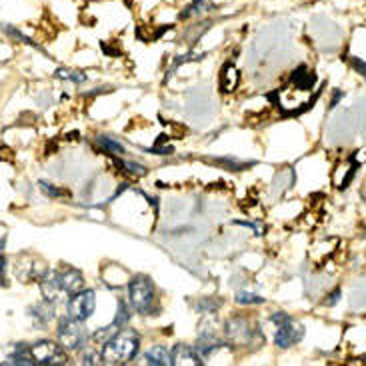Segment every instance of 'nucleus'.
<instances>
[{
  "mask_svg": "<svg viewBox=\"0 0 366 366\" xmlns=\"http://www.w3.org/2000/svg\"><path fill=\"white\" fill-rule=\"evenodd\" d=\"M4 32H6L8 36L16 38L19 43H24V45H28V46H34V48H41V46L36 45V43H32V41H30L28 36H24L21 30H16V28H12V26H4Z\"/></svg>",
  "mask_w": 366,
  "mask_h": 366,
  "instance_id": "26",
  "label": "nucleus"
},
{
  "mask_svg": "<svg viewBox=\"0 0 366 366\" xmlns=\"http://www.w3.org/2000/svg\"><path fill=\"white\" fill-rule=\"evenodd\" d=\"M302 339H304V326L298 321H295V319H290L288 322L276 326L275 344L278 348H282V350L295 346V344L300 343Z\"/></svg>",
  "mask_w": 366,
  "mask_h": 366,
  "instance_id": "7",
  "label": "nucleus"
},
{
  "mask_svg": "<svg viewBox=\"0 0 366 366\" xmlns=\"http://www.w3.org/2000/svg\"><path fill=\"white\" fill-rule=\"evenodd\" d=\"M128 293V302L133 306V310L138 314H159L161 312V304L157 297V288L155 282L146 275H135L128 280L126 286Z\"/></svg>",
  "mask_w": 366,
  "mask_h": 366,
  "instance_id": "2",
  "label": "nucleus"
},
{
  "mask_svg": "<svg viewBox=\"0 0 366 366\" xmlns=\"http://www.w3.org/2000/svg\"><path fill=\"white\" fill-rule=\"evenodd\" d=\"M214 164H220L225 166L227 170H234V172H240V170H247L249 166H254V162H240L236 159H230V157H222V159H214Z\"/></svg>",
  "mask_w": 366,
  "mask_h": 366,
  "instance_id": "22",
  "label": "nucleus"
},
{
  "mask_svg": "<svg viewBox=\"0 0 366 366\" xmlns=\"http://www.w3.org/2000/svg\"><path fill=\"white\" fill-rule=\"evenodd\" d=\"M363 361H365V363H366V356H365V358H363Z\"/></svg>",
  "mask_w": 366,
  "mask_h": 366,
  "instance_id": "31",
  "label": "nucleus"
},
{
  "mask_svg": "<svg viewBox=\"0 0 366 366\" xmlns=\"http://www.w3.org/2000/svg\"><path fill=\"white\" fill-rule=\"evenodd\" d=\"M56 341L62 344L69 352L82 350L91 341L89 330L84 328V322L76 321L72 317H62L56 322Z\"/></svg>",
  "mask_w": 366,
  "mask_h": 366,
  "instance_id": "3",
  "label": "nucleus"
},
{
  "mask_svg": "<svg viewBox=\"0 0 366 366\" xmlns=\"http://www.w3.org/2000/svg\"><path fill=\"white\" fill-rule=\"evenodd\" d=\"M350 65H352V69L356 70L363 78L366 80V62L365 60H361V58H356V56H352L350 58Z\"/></svg>",
  "mask_w": 366,
  "mask_h": 366,
  "instance_id": "28",
  "label": "nucleus"
},
{
  "mask_svg": "<svg viewBox=\"0 0 366 366\" xmlns=\"http://www.w3.org/2000/svg\"><path fill=\"white\" fill-rule=\"evenodd\" d=\"M214 6L208 2V0H194L192 4H188L186 6V10H183L181 12V19H190V16H201V14H205V12H208V10H212Z\"/></svg>",
  "mask_w": 366,
  "mask_h": 366,
  "instance_id": "20",
  "label": "nucleus"
},
{
  "mask_svg": "<svg viewBox=\"0 0 366 366\" xmlns=\"http://www.w3.org/2000/svg\"><path fill=\"white\" fill-rule=\"evenodd\" d=\"M144 358H146V365L150 366L172 365V352H168L166 346H162V344H155L150 350H146V352H144Z\"/></svg>",
  "mask_w": 366,
  "mask_h": 366,
  "instance_id": "14",
  "label": "nucleus"
},
{
  "mask_svg": "<svg viewBox=\"0 0 366 366\" xmlns=\"http://www.w3.org/2000/svg\"><path fill=\"white\" fill-rule=\"evenodd\" d=\"M343 96H344L343 91H334V96H332V100H330V108H334V106L339 104V100H341Z\"/></svg>",
  "mask_w": 366,
  "mask_h": 366,
  "instance_id": "30",
  "label": "nucleus"
},
{
  "mask_svg": "<svg viewBox=\"0 0 366 366\" xmlns=\"http://www.w3.org/2000/svg\"><path fill=\"white\" fill-rule=\"evenodd\" d=\"M238 80H240V74L236 72L234 65H232V62H227L225 69L220 70V91L222 92L236 91Z\"/></svg>",
  "mask_w": 366,
  "mask_h": 366,
  "instance_id": "16",
  "label": "nucleus"
},
{
  "mask_svg": "<svg viewBox=\"0 0 366 366\" xmlns=\"http://www.w3.org/2000/svg\"><path fill=\"white\" fill-rule=\"evenodd\" d=\"M234 302L240 306H252V304H264V298L254 295V293H249V290H240V293H236Z\"/></svg>",
  "mask_w": 366,
  "mask_h": 366,
  "instance_id": "23",
  "label": "nucleus"
},
{
  "mask_svg": "<svg viewBox=\"0 0 366 366\" xmlns=\"http://www.w3.org/2000/svg\"><path fill=\"white\" fill-rule=\"evenodd\" d=\"M54 76L60 78V80H70V82H76V84H82L87 82V72H76V70L69 69H56L54 70Z\"/></svg>",
  "mask_w": 366,
  "mask_h": 366,
  "instance_id": "21",
  "label": "nucleus"
},
{
  "mask_svg": "<svg viewBox=\"0 0 366 366\" xmlns=\"http://www.w3.org/2000/svg\"><path fill=\"white\" fill-rule=\"evenodd\" d=\"M341 297H343V290H341V288H334V290L328 295V298H324V304H326V306H334V304L341 300Z\"/></svg>",
  "mask_w": 366,
  "mask_h": 366,
  "instance_id": "29",
  "label": "nucleus"
},
{
  "mask_svg": "<svg viewBox=\"0 0 366 366\" xmlns=\"http://www.w3.org/2000/svg\"><path fill=\"white\" fill-rule=\"evenodd\" d=\"M113 161L116 162L118 168L126 170V172H128L130 176H135V179H142V176H146V172H148V168L137 161H122V159H118L115 155H113Z\"/></svg>",
  "mask_w": 366,
  "mask_h": 366,
  "instance_id": "18",
  "label": "nucleus"
},
{
  "mask_svg": "<svg viewBox=\"0 0 366 366\" xmlns=\"http://www.w3.org/2000/svg\"><path fill=\"white\" fill-rule=\"evenodd\" d=\"M96 308V295L91 288H82L76 295H70L67 302V314L80 322H87Z\"/></svg>",
  "mask_w": 366,
  "mask_h": 366,
  "instance_id": "6",
  "label": "nucleus"
},
{
  "mask_svg": "<svg viewBox=\"0 0 366 366\" xmlns=\"http://www.w3.org/2000/svg\"><path fill=\"white\" fill-rule=\"evenodd\" d=\"M80 363L82 365H102V354H100V350L87 348L80 356Z\"/></svg>",
  "mask_w": 366,
  "mask_h": 366,
  "instance_id": "25",
  "label": "nucleus"
},
{
  "mask_svg": "<svg viewBox=\"0 0 366 366\" xmlns=\"http://www.w3.org/2000/svg\"><path fill=\"white\" fill-rule=\"evenodd\" d=\"M290 82H293V87L300 92L312 91L314 84H317V72H312L306 65H300V67H297V69L293 70V74H290Z\"/></svg>",
  "mask_w": 366,
  "mask_h": 366,
  "instance_id": "12",
  "label": "nucleus"
},
{
  "mask_svg": "<svg viewBox=\"0 0 366 366\" xmlns=\"http://www.w3.org/2000/svg\"><path fill=\"white\" fill-rule=\"evenodd\" d=\"M225 332H227V339L230 343L236 344V346H249V344L256 343V339H260L256 326H252L249 319L244 317H232L225 324Z\"/></svg>",
  "mask_w": 366,
  "mask_h": 366,
  "instance_id": "5",
  "label": "nucleus"
},
{
  "mask_svg": "<svg viewBox=\"0 0 366 366\" xmlns=\"http://www.w3.org/2000/svg\"><path fill=\"white\" fill-rule=\"evenodd\" d=\"M230 346L227 341H222V339H218L212 330H203L201 332V336H198V341H196V350L201 352V356L203 358H208V356H212L216 350H220V348H227Z\"/></svg>",
  "mask_w": 366,
  "mask_h": 366,
  "instance_id": "10",
  "label": "nucleus"
},
{
  "mask_svg": "<svg viewBox=\"0 0 366 366\" xmlns=\"http://www.w3.org/2000/svg\"><path fill=\"white\" fill-rule=\"evenodd\" d=\"M38 186H41V190L45 192L48 198H62V196H69L70 194L69 190H62V188H58V186H54V184L45 183V181H41Z\"/></svg>",
  "mask_w": 366,
  "mask_h": 366,
  "instance_id": "24",
  "label": "nucleus"
},
{
  "mask_svg": "<svg viewBox=\"0 0 366 366\" xmlns=\"http://www.w3.org/2000/svg\"><path fill=\"white\" fill-rule=\"evenodd\" d=\"M220 306H222V300H220V298H212V297H205L194 302V310H196V312H201V314L216 312Z\"/></svg>",
  "mask_w": 366,
  "mask_h": 366,
  "instance_id": "19",
  "label": "nucleus"
},
{
  "mask_svg": "<svg viewBox=\"0 0 366 366\" xmlns=\"http://www.w3.org/2000/svg\"><path fill=\"white\" fill-rule=\"evenodd\" d=\"M32 354L36 365L52 366V365H67L69 363V350L62 344L54 341H38L32 344Z\"/></svg>",
  "mask_w": 366,
  "mask_h": 366,
  "instance_id": "4",
  "label": "nucleus"
},
{
  "mask_svg": "<svg viewBox=\"0 0 366 366\" xmlns=\"http://www.w3.org/2000/svg\"><path fill=\"white\" fill-rule=\"evenodd\" d=\"M28 314H30V319L34 321L36 326L45 328V326H48L50 322L54 321V317H56V306H54V302H50V300H43V302L30 306V308H28Z\"/></svg>",
  "mask_w": 366,
  "mask_h": 366,
  "instance_id": "11",
  "label": "nucleus"
},
{
  "mask_svg": "<svg viewBox=\"0 0 366 366\" xmlns=\"http://www.w3.org/2000/svg\"><path fill=\"white\" fill-rule=\"evenodd\" d=\"M172 365H192L201 366L205 365V358L201 356V352L196 350V346H188V344H176L172 348Z\"/></svg>",
  "mask_w": 366,
  "mask_h": 366,
  "instance_id": "9",
  "label": "nucleus"
},
{
  "mask_svg": "<svg viewBox=\"0 0 366 366\" xmlns=\"http://www.w3.org/2000/svg\"><path fill=\"white\" fill-rule=\"evenodd\" d=\"M4 365H24V366L36 365L34 354H32V344H26V343L14 344L12 350H10V354L6 356Z\"/></svg>",
  "mask_w": 366,
  "mask_h": 366,
  "instance_id": "13",
  "label": "nucleus"
},
{
  "mask_svg": "<svg viewBox=\"0 0 366 366\" xmlns=\"http://www.w3.org/2000/svg\"><path fill=\"white\" fill-rule=\"evenodd\" d=\"M62 288L67 295H76L84 288V278L82 273L76 271V268H67L62 271Z\"/></svg>",
  "mask_w": 366,
  "mask_h": 366,
  "instance_id": "15",
  "label": "nucleus"
},
{
  "mask_svg": "<svg viewBox=\"0 0 366 366\" xmlns=\"http://www.w3.org/2000/svg\"><path fill=\"white\" fill-rule=\"evenodd\" d=\"M38 284H41V293H43L45 300H50V302H56L58 297L65 293V288H62V273L60 271H50Z\"/></svg>",
  "mask_w": 366,
  "mask_h": 366,
  "instance_id": "8",
  "label": "nucleus"
},
{
  "mask_svg": "<svg viewBox=\"0 0 366 366\" xmlns=\"http://www.w3.org/2000/svg\"><path fill=\"white\" fill-rule=\"evenodd\" d=\"M140 352V334L135 328H120L108 343L102 344V365H128Z\"/></svg>",
  "mask_w": 366,
  "mask_h": 366,
  "instance_id": "1",
  "label": "nucleus"
},
{
  "mask_svg": "<svg viewBox=\"0 0 366 366\" xmlns=\"http://www.w3.org/2000/svg\"><path fill=\"white\" fill-rule=\"evenodd\" d=\"M96 142L100 144V148L106 152V155H115V157H124V152H126V148L115 140V138H111L108 135H100V137H96Z\"/></svg>",
  "mask_w": 366,
  "mask_h": 366,
  "instance_id": "17",
  "label": "nucleus"
},
{
  "mask_svg": "<svg viewBox=\"0 0 366 366\" xmlns=\"http://www.w3.org/2000/svg\"><path fill=\"white\" fill-rule=\"evenodd\" d=\"M293 319L290 314H286L284 310H276V312H273L271 314V322L275 324V326H280V324H284V322H288Z\"/></svg>",
  "mask_w": 366,
  "mask_h": 366,
  "instance_id": "27",
  "label": "nucleus"
}]
</instances>
